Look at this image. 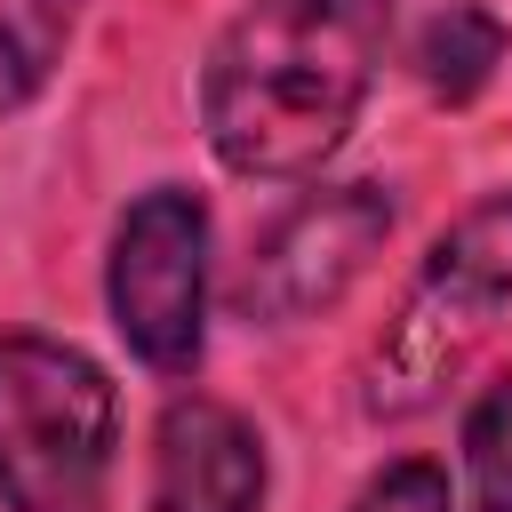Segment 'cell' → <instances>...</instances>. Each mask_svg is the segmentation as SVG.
Returning <instances> with one entry per match:
<instances>
[{
  "label": "cell",
  "mask_w": 512,
  "mask_h": 512,
  "mask_svg": "<svg viewBox=\"0 0 512 512\" xmlns=\"http://www.w3.org/2000/svg\"><path fill=\"white\" fill-rule=\"evenodd\" d=\"M416 64H424V88H432V96L464 104V96H480L488 72L504 64V24H496L488 8H472V0H448V8L424 24Z\"/></svg>",
  "instance_id": "cell-7"
},
{
  "label": "cell",
  "mask_w": 512,
  "mask_h": 512,
  "mask_svg": "<svg viewBox=\"0 0 512 512\" xmlns=\"http://www.w3.org/2000/svg\"><path fill=\"white\" fill-rule=\"evenodd\" d=\"M72 16H80V0H0V112L40 96V80L56 72L64 40H72Z\"/></svg>",
  "instance_id": "cell-8"
},
{
  "label": "cell",
  "mask_w": 512,
  "mask_h": 512,
  "mask_svg": "<svg viewBox=\"0 0 512 512\" xmlns=\"http://www.w3.org/2000/svg\"><path fill=\"white\" fill-rule=\"evenodd\" d=\"M464 472H472V504L480 512H512V368L464 416Z\"/></svg>",
  "instance_id": "cell-9"
},
{
  "label": "cell",
  "mask_w": 512,
  "mask_h": 512,
  "mask_svg": "<svg viewBox=\"0 0 512 512\" xmlns=\"http://www.w3.org/2000/svg\"><path fill=\"white\" fill-rule=\"evenodd\" d=\"M352 512H448V472L440 464H392V472H376L368 488H360V504Z\"/></svg>",
  "instance_id": "cell-10"
},
{
  "label": "cell",
  "mask_w": 512,
  "mask_h": 512,
  "mask_svg": "<svg viewBox=\"0 0 512 512\" xmlns=\"http://www.w3.org/2000/svg\"><path fill=\"white\" fill-rule=\"evenodd\" d=\"M384 232H392V200L376 184H336V192L296 200L248 256V280H240L248 320H304L336 304Z\"/></svg>",
  "instance_id": "cell-5"
},
{
  "label": "cell",
  "mask_w": 512,
  "mask_h": 512,
  "mask_svg": "<svg viewBox=\"0 0 512 512\" xmlns=\"http://www.w3.org/2000/svg\"><path fill=\"white\" fill-rule=\"evenodd\" d=\"M256 504H264L256 424L208 392L168 400L152 432V512H256Z\"/></svg>",
  "instance_id": "cell-6"
},
{
  "label": "cell",
  "mask_w": 512,
  "mask_h": 512,
  "mask_svg": "<svg viewBox=\"0 0 512 512\" xmlns=\"http://www.w3.org/2000/svg\"><path fill=\"white\" fill-rule=\"evenodd\" d=\"M120 400L104 368L48 336H0V504L96 512L112 480Z\"/></svg>",
  "instance_id": "cell-2"
},
{
  "label": "cell",
  "mask_w": 512,
  "mask_h": 512,
  "mask_svg": "<svg viewBox=\"0 0 512 512\" xmlns=\"http://www.w3.org/2000/svg\"><path fill=\"white\" fill-rule=\"evenodd\" d=\"M512 296V192L480 200L472 216H456L440 232V248L424 256V272L408 280L392 328L368 352V416H416L440 400V384L464 368V352L488 336L496 304Z\"/></svg>",
  "instance_id": "cell-3"
},
{
  "label": "cell",
  "mask_w": 512,
  "mask_h": 512,
  "mask_svg": "<svg viewBox=\"0 0 512 512\" xmlns=\"http://www.w3.org/2000/svg\"><path fill=\"white\" fill-rule=\"evenodd\" d=\"M392 0H248L200 72V128L232 176H312L368 104Z\"/></svg>",
  "instance_id": "cell-1"
},
{
  "label": "cell",
  "mask_w": 512,
  "mask_h": 512,
  "mask_svg": "<svg viewBox=\"0 0 512 512\" xmlns=\"http://www.w3.org/2000/svg\"><path fill=\"white\" fill-rule=\"evenodd\" d=\"M112 328L160 376L200 360V304H208V208L176 184L144 192L112 232Z\"/></svg>",
  "instance_id": "cell-4"
}]
</instances>
